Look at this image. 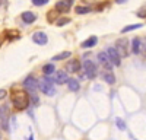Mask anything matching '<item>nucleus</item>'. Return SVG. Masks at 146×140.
<instances>
[{
  "label": "nucleus",
  "instance_id": "nucleus-31",
  "mask_svg": "<svg viewBox=\"0 0 146 140\" xmlns=\"http://www.w3.org/2000/svg\"><path fill=\"white\" fill-rule=\"evenodd\" d=\"M0 140H2V139H0Z\"/></svg>",
  "mask_w": 146,
  "mask_h": 140
},
{
  "label": "nucleus",
  "instance_id": "nucleus-25",
  "mask_svg": "<svg viewBox=\"0 0 146 140\" xmlns=\"http://www.w3.org/2000/svg\"><path fill=\"white\" fill-rule=\"evenodd\" d=\"M48 2H50V0H32V5H35V6H44Z\"/></svg>",
  "mask_w": 146,
  "mask_h": 140
},
{
  "label": "nucleus",
  "instance_id": "nucleus-5",
  "mask_svg": "<svg viewBox=\"0 0 146 140\" xmlns=\"http://www.w3.org/2000/svg\"><path fill=\"white\" fill-rule=\"evenodd\" d=\"M107 54H108L110 60H111V63L114 66H120L121 64V55L115 50V47H110V48H107Z\"/></svg>",
  "mask_w": 146,
  "mask_h": 140
},
{
  "label": "nucleus",
  "instance_id": "nucleus-27",
  "mask_svg": "<svg viewBox=\"0 0 146 140\" xmlns=\"http://www.w3.org/2000/svg\"><path fill=\"white\" fill-rule=\"evenodd\" d=\"M140 53H143V54L146 55V40H143V44H142V50H140Z\"/></svg>",
  "mask_w": 146,
  "mask_h": 140
},
{
  "label": "nucleus",
  "instance_id": "nucleus-18",
  "mask_svg": "<svg viewBox=\"0 0 146 140\" xmlns=\"http://www.w3.org/2000/svg\"><path fill=\"white\" fill-rule=\"evenodd\" d=\"M72 54H70V51H64V53H60V54H57V55H54L53 57V61H60V60H64V58H67V57H70Z\"/></svg>",
  "mask_w": 146,
  "mask_h": 140
},
{
  "label": "nucleus",
  "instance_id": "nucleus-7",
  "mask_svg": "<svg viewBox=\"0 0 146 140\" xmlns=\"http://www.w3.org/2000/svg\"><path fill=\"white\" fill-rule=\"evenodd\" d=\"M115 50L118 51V54L121 57H126L127 55V40L126 38H120L115 42Z\"/></svg>",
  "mask_w": 146,
  "mask_h": 140
},
{
  "label": "nucleus",
  "instance_id": "nucleus-4",
  "mask_svg": "<svg viewBox=\"0 0 146 140\" xmlns=\"http://www.w3.org/2000/svg\"><path fill=\"white\" fill-rule=\"evenodd\" d=\"M0 127L3 130H9V114L6 105H0Z\"/></svg>",
  "mask_w": 146,
  "mask_h": 140
},
{
  "label": "nucleus",
  "instance_id": "nucleus-10",
  "mask_svg": "<svg viewBox=\"0 0 146 140\" xmlns=\"http://www.w3.org/2000/svg\"><path fill=\"white\" fill-rule=\"evenodd\" d=\"M73 5V0H60V2L56 3V10L57 12H67Z\"/></svg>",
  "mask_w": 146,
  "mask_h": 140
},
{
  "label": "nucleus",
  "instance_id": "nucleus-28",
  "mask_svg": "<svg viewBox=\"0 0 146 140\" xmlns=\"http://www.w3.org/2000/svg\"><path fill=\"white\" fill-rule=\"evenodd\" d=\"M6 96V90L5 89H2V90H0V99H3Z\"/></svg>",
  "mask_w": 146,
  "mask_h": 140
},
{
  "label": "nucleus",
  "instance_id": "nucleus-12",
  "mask_svg": "<svg viewBox=\"0 0 146 140\" xmlns=\"http://www.w3.org/2000/svg\"><path fill=\"white\" fill-rule=\"evenodd\" d=\"M66 67H67L69 73H76V72H79V69H80V63H79V60H70Z\"/></svg>",
  "mask_w": 146,
  "mask_h": 140
},
{
  "label": "nucleus",
  "instance_id": "nucleus-13",
  "mask_svg": "<svg viewBox=\"0 0 146 140\" xmlns=\"http://www.w3.org/2000/svg\"><path fill=\"white\" fill-rule=\"evenodd\" d=\"M142 50V40L140 38H133L131 41V51L133 54H139Z\"/></svg>",
  "mask_w": 146,
  "mask_h": 140
},
{
  "label": "nucleus",
  "instance_id": "nucleus-23",
  "mask_svg": "<svg viewBox=\"0 0 146 140\" xmlns=\"http://www.w3.org/2000/svg\"><path fill=\"white\" fill-rule=\"evenodd\" d=\"M115 124L118 127V130H126V123L121 118H115Z\"/></svg>",
  "mask_w": 146,
  "mask_h": 140
},
{
  "label": "nucleus",
  "instance_id": "nucleus-29",
  "mask_svg": "<svg viewBox=\"0 0 146 140\" xmlns=\"http://www.w3.org/2000/svg\"><path fill=\"white\" fill-rule=\"evenodd\" d=\"M126 2H127V0H115V3H118V5H123Z\"/></svg>",
  "mask_w": 146,
  "mask_h": 140
},
{
  "label": "nucleus",
  "instance_id": "nucleus-16",
  "mask_svg": "<svg viewBox=\"0 0 146 140\" xmlns=\"http://www.w3.org/2000/svg\"><path fill=\"white\" fill-rule=\"evenodd\" d=\"M96 42H98V38H96V37H89L86 41L82 42V47H83V48H91V47L96 45Z\"/></svg>",
  "mask_w": 146,
  "mask_h": 140
},
{
  "label": "nucleus",
  "instance_id": "nucleus-3",
  "mask_svg": "<svg viewBox=\"0 0 146 140\" xmlns=\"http://www.w3.org/2000/svg\"><path fill=\"white\" fill-rule=\"evenodd\" d=\"M83 70H85V76L88 79H94L96 76V64L92 60H85L83 61Z\"/></svg>",
  "mask_w": 146,
  "mask_h": 140
},
{
  "label": "nucleus",
  "instance_id": "nucleus-22",
  "mask_svg": "<svg viewBox=\"0 0 146 140\" xmlns=\"http://www.w3.org/2000/svg\"><path fill=\"white\" fill-rule=\"evenodd\" d=\"M48 20H50V22H54L56 20V18H57V10L56 9H53V10H50V12H48Z\"/></svg>",
  "mask_w": 146,
  "mask_h": 140
},
{
  "label": "nucleus",
  "instance_id": "nucleus-8",
  "mask_svg": "<svg viewBox=\"0 0 146 140\" xmlns=\"http://www.w3.org/2000/svg\"><path fill=\"white\" fill-rule=\"evenodd\" d=\"M23 86H25L28 90H31V92H35L36 89L40 88V83L36 82V79H35V77H32V76H28L25 80H23Z\"/></svg>",
  "mask_w": 146,
  "mask_h": 140
},
{
  "label": "nucleus",
  "instance_id": "nucleus-14",
  "mask_svg": "<svg viewBox=\"0 0 146 140\" xmlns=\"http://www.w3.org/2000/svg\"><path fill=\"white\" fill-rule=\"evenodd\" d=\"M67 88H69V90H72V92H78V90L80 89L79 80H78V79H69V80H67Z\"/></svg>",
  "mask_w": 146,
  "mask_h": 140
},
{
  "label": "nucleus",
  "instance_id": "nucleus-30",
  "mask_svg": "<svg viewBox=\"0 0 146 140\" xmlns=\"http://www.w3.org/2000/svg\"><path fill=\"white\" fill-rule=\"evenodd\" d=\"M29 140H34V136H31V137H29Z\"/></svg>",
  "mask_w": 146,
  "mask_h": 140
},
{
  "label": "nucleus",
  "instance_id": "nucleus-6",
  "mask_svg": "<svg viewBox=\"0 0 146 140\" xmlns=\"http://www.w3.org/2000/svg\"><path fill=\"white\" fill-rule=\"evenodd\" d=\"M98 61L102 64V67H105L107 70H108V72H111V70H113V67H114V64L111 63V60H110V57H108V54H107V51L105 53H100L98 54Z\"/></svg>",
  "mask_w": 146,
  "mask_h": 140
},
{
  "label": "nucleus",
  "instance_id": "nucleus-21",
  "mask_svg": "<svg viewBox=\"0 0 146 140\" xmlns=\"http://www.w3.org/2000/svg\"><path fill=\"white\" fill-rule=\"evenodd\" d=\"M54 66L53 64H45L44 67H42V72H44V75H51V73H54Z\"/></svg>",
  "mask_w": 146,
  "mask_h": 140
},
{
  "label": "nucleus",
  "instance_id": "nucleus-11",
  "mask_svg": "<svg viewBox=\"0 0 146 140\" xmlns=\"http://www.w3.org/2000/svg\"><path fill=\"white\" fill-rule=\"evenodd\" d=\"M32 41L35 44H38V45H45L47 41H48V38H47V35L44 32H35L32 35Z\"/></svg>",
  "mask_w": 146,
  "mask_h": 140
},
{
  "label": "nucleus",
  "instance_id": "nucleus-17",
  "mask_svg": "<svg viewBox=\"0 0 146 140\" xmlns=\"http://www.w3.org/2000/svg\"><path fill=\"white\" fill-rule=\"evenodd\" d=\"M102 77H104V80H105V83H108V85H114V83H115V76H114L111 72H105V73L102 75Z\"/></svg>",
  "mask_w": 146,
  "mask_h": 140
},
{
  "label": "nucleus",
  "instance_id": "nucleus-24",
  "mask_svg": "<svg viewBox=\"0 0 146 140\" xmlns=\"http://www.w3.org/2000/svg\"><path fill=\"white\" fill-rule=\"evenodd\" d=\"M69 22H70L69 18H62V19H58V20L56 22V25H57V26H63V25H66V23H69Z\"/></svg>",
  "mask_w": 146,
  "mask_h": 140
},
{
  "label": "nucleus",
  "instance_id": "nucleus-19",
  "mask_svg": "<svg viewBox=\"0 0 146 140\" xmlns=\"http://www.w3.org/2000/svg\"><path fill=\"white\" fill-rule=\"evenodd\" d=\"M75 12L78 15H85V13H89L91 12V7H88V6H78L75 9Z\"/></svg>",
  "mask_w": 146,
  "mask_h": 140
},
{
  "label": "nucleus",
  "instance_id": "nucleus-1",
  "mask_svg": "<svg viewBox=\"0 0 146 140\" xmlns=\"http://www.w3.org/2000/svg\"><path fill=\"white\" fill-rule=\"evenodd\" d=\"M12 102L16 110H25L29 104L28 93L25 90H13L12 92Z\"/></svg>",
  "mask_w": 146,
  "mask_h": 140
},
{
  "label": "nucleus",
  "instance_id": "nucleus-9",
  "mask_svg": "<svg viewBox=\"0 0 146 140\" xmlns=\"http://www.w3.org/2000/svg\"><path fill=\"white\" fill-rule=\"evenodd\" d=\"M67 80H69L67 73L63 72V70H58V72H56V75H54V77H53V82H54V83H57V85L67 83Z\"/></svg>",
  "mask_w": 146,
  "mask_h": 140
},
{
  "label": "nucleus",
  "instance_id": "nucleus-2",
  "mask_svg": "<svg viewBox=\"0 0 146 140\" xmlns=\"http://www.w3.org/2000/svg\"><path fill=\"white\" fill-rule=\"evenodd\" d=\"M40 89L42 93H45V95L48 96H53L56 90H54V82H53V77H45L40 82Z\"/></svg>",
  "mask_w": 146,
  "mask_h": 140
},
{
  "label": "nucleus",
  "instance_id": "nucleus-26",
  "mask_svg": "<svg viewBox=\"0 0 146 140\" xmlns=\"http://www.w3.org/2000/svg\"><path fill=\"white\" fill-rule=\"evenodd\" d=\"M139 18H146V5L140 9V10H137V13H136Z\"/></svg>",
  "mask_w": 146,
  "mask_h": 140
},
{
  "label": "nucleus",
  "instance_id": "nucleus-20",
  "mask_svg": "<svg viewBox=\"0 0 146 140\" xmlns=\"http://www.w3.org/2000/svg\"><path fill=\"white\" fill-rule=\"evenodd\" d=\"M139 28H142V23H135V25H129V26L123 28V29H121V32H123V34H126V32L135 31V29H139Z\"/></svg>",
  "mask_w": 146,
  "mask_h": 140
},
{
  "label": "nucleus",
  "instance_id": "nucleus-15",
  "mask_svg": "<svg viewBox=\"0 0 146 140\" xmlns=\"http://www.w3.org/2000/svg\"><path fill=\"white\" fill-rule=\"evenodd\" d=\"M35 19H36V16H35V13H32V12H23L22 13V20L25 23H32Z\"/></svg>",
  "mask_w": 146,
  "mask_h": 140
}]
</instances>
